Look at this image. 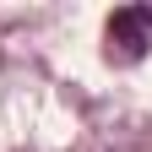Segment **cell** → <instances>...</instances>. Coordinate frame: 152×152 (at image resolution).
I'll list each match as a JSON object with an SVG mask.
<instances>
[{"instance_id": "obj_1", "label": "cell", "mask_w": 152, "mask_h": 152, "mask_svg": "<svg viewBox=\"0 0 152 152\" xmlns=\"http://www.w3.org/2000/svg\"><path fill=\"white\" fill-rule=\"evenodd\" d=\"M103 44H109V60H120V65L141 60L152 49V6H120L103 27Z\"/></svg>"}]
</instances>
